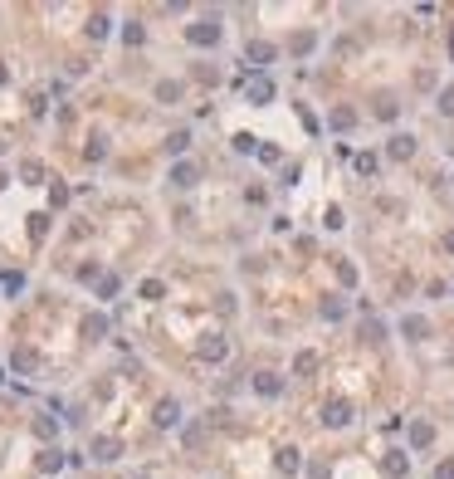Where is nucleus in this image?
Returning a JSON list of instances; mask_svg holds the SVG:
<instances>
[{
    "label": "nucleus",
    "instance_id": "obj_2",
    "mask_svg": "<svg viewBox=\"0 0 454 479\" xmlns=\"http://www.w3.org/2000/svg\"><path fill=\"white\" fill-rule=\"evenodd\" d=\"M196 357H200V362H225V357H230V343H225L220 333H210V338L196 343Z\"/></svg>",
    "mask_w": 454,
    "mask_h": 479
},
{
    "label": "nucleus",
    "instance_id": "obj_26",
    "mask_svg": "<svg viewBox=\"0 0 454 479\" xmlns=\"http://www.w3.org/2000/svg\"><path fill=\"white\" fill-rule=\"evenodd\" d=\"M357 172H362V176H371V172H376V156H371V152H362V156H357Z\"/></svg>",
    "mask_w": 454,
    "mask_h": 479
},
{
    "label": "nucleus",
    "instance_id": "obj_17",
    "mask_svg": "<svg viewBox=\"0 0 454 479\" xmlns=\"http://www.w3.org/2000/svg\"><path fill=\"white\" fill-rule=\"evenodd\" d=\"M401 328H406V338H425V333H430V323H425V318H415V313L406 318V323H401Z\"/></svg>",
    "mask_w": 454,
    "mask_h": 479
},
{
    "label": "nucleus",
    "instance_id": "obj_22",
    "mask_svg": "<svg viewBox=\"0 0 454 479\" xmlns=\"http://www.w3.org/2000/svg\"><path fill=\"white\" fill-rule=\"evenodd\" d=\"M83 333H88V338H103V333H107V318H98V313H93L88 323H83Z\"/></svg>",
    "mask_w": 454,
    "mask_h": 479
},
{
    "label": "nucleus",
    "instance_id": "obj_8",
    "mask_svg": "<svg viewBox=\"0 0 454 479\" xmlns=\"http://www.w3.org/2000/svg\"><path fill=\"white\" fill-rule=\"evenodd\" d=\"M391 156H395V162H411V156H415V137L395 132V137H391Z\"/></svg>",
    "mask_w": 454,
    "mask_h": 479
},
{
    "label": "nucleus",
    "instance_id": "obj_7",
    "mask_svg": "<svg viewBox=\"0 0 454 479\" xmlns=\"http://www.w3.org/2000/svg\"><path fill=\"white\" fill-rule=\"evenodd\" d=\"M254 391H259V396H283V377H274V371H259V377H254Z\"/></svg>",
    "mask_w": 454,
    "mask_h": 479
},
{
    "label": "nucleus",
    "instance_id": "obj_5",
    "mask_svg": "<svg viewBox=\"0 0 454 479\" xmlns=\"http://www.w3.org/2000/svg\"><path fill=\"white\" fill-rule=\"evenodd\" d=\"M123 455V440L118 436H98L93 440V460H118Z\"/></svg>",
    "mask_w": 454,
    "mask_h": 479
},
{
    "label": "nucleus",
    "instance_id": "obj_3",
    "mask_svg": "<svg viewBox=\"0 0 454 479\" xmlns=\"http://www.w3.org/2000/svg\"><path fill=\"white\" fill-rule=\"evenodd\" d=\"M322 425H332V431H337V425H352V406L347 401H327L322 406Z\"/></svg>",
    "mask_w": 454,
    "mask_h": 479
},
{
    "label": "nucleus",
    "instance_id": "obj_12",
    "mask_svg": "<svg viewBox=\"0 0 454 479\" xmlns=\"http://www.w3.org/2000/svg\"><path fill=\"white\" fill-rule=\"evenodd\" d=\"M152 420H156V425H176V420H181V406H176V401H161Z\"/></svg>",
    "mask_w": 454,
    "mask_h": 479
},
{
    "label": "nucleus",
    "instance_id": "obj_13",
    "mask_svg": "<svg viewBox=\"0 0 454 479\" xmlns=\"http://www.w3.org/2000/svg\"><path fill=\"white\" fill-rule=\"evenodd\" d=\"M196 176H200V172H196L191 162H176V167H172V181H176V186H196Z\"/></svg>",
    "mask_w": 454,
    "mask_h": 479
},
{
    "label": "nucleus",
    "instance_id": "obj_20",
    "mask_svg": "<svg viewBox=\"0 0 454 479\" xmlns=\"http://www.w3.org/2000/svg\"><path fill=\"white\" fill-rule=\"evenodd\" d=\"M112 294H118V274H103L98 279V298H112Z\"/></svg>",
    "mask_w": 454,
    "mask_h": 479
},
{
    "label": "nucleus",
    "instance_id": "obj_19",
    "mask_svg": "<svg viewBox=\"0 0 454 479\" xmlns=\"http://www.w3.org/2000/svg\"><path fill=\"white\" fill-rule=\"evenodd\" d=\"M107 30H112V20H107V15H93V20H88V34H93V39H103Z\"/></svg>",
    "mask_w": 454,
    "mask_h": 479
},
{
    "label": "nucleus",
    "instance_id": "obj_31",
    "mask_svg": "<svg viewBox=\"0 0 454 479\" xmlns=\"http://www.w3.org/2000/svg\"><path fill=\"white\" fill-rule=\"evenodd\" d=\"M337 279H342V284L352 289V284H357V269H352V264H337Z\"/></svg>",
    "mask_w": 454,
    "mask_h": 479
},
{
    "label": "nucleus",
    "instance_id": "obj_1",
    "mask_svg": "<svg viewBox=\"0 0 454 479\" xmlns=\"http://www.w3.org/2000/svg\"><path fill=\"white\" fill-rule=\"evenodd\" d=\"M186 39H191L196 49H210V44H220V20H215V15H205V20L186 25Z\"/></svg>",
    "mask_w": 454,
    "mask_h": 479
},
{
    "label": "nucleus",
    "instance_id": "obj_29",
    "mask_svg": "<svg viewBox=\"0 0 454 479\" xmlns=\"http://www.w3.org/2000/svg\"><path fill=\"white\" fill-rule=\"evenodd\" d=\"M440 113H444V118H454V88H444V93H440Z\"/></svg>",
    "mask_w": 454,
    "mask_h": 479
},
{
    "label": "nucleus",
    "instance_id": "obj_15",
    "mask_svg": "<svg viewBox=\"0 0 454 479\" xmlns=\"http://www.w3.org/2000/svg\"><path fill=\"white\" fill-rule=\"evenodd\" d=\"M249 98H254V103H269V98H274V83H269V79H254V83H249Z\"/></svg>",
    "mask_w": 454,
    "mask_h": 479
},
{
    "label": "nucleus",
    "instance_id": "obj_27",
    "mask_svg": "<svg viewBox=\"0 0 454 479\" xmlns=\"http://www.w3.org/2000/svg\"><path fill=\"white\" fill-rule=\"evenodd\" d=\"M34 436H39V440H49V436H54V420H49V416H39V420H34Z\"/></svg>",
    "mask_w": 454,
    "mask_h": 479
},
{
    "label": "nucleus",
    "instance_id": "obj_16",
    "mask_svg": "<svg viewBox=\"0 0 454 479\" xmlns=\"http://www.w3.org/2000/svg\"><path fill=\"white\" fill-rule=\"evenodd\" d=\"M352 123H357L352 108H337V113H332V128H337V132H352Z\"/></svg>",
    "mask_w": 454,
    "mask_h": 479
},
{
    "label": "nucleus",
    "instance_id": "obj_21",
    "mask_svg": "<svg viewBox=\"0 0 454 479\" xmlns=\"http://www.w3.org/2000/svg\"><path fill=\"white\" fill-rule=\"evenodd\" d=\"M342 313H347L342 298H322V318H342Z\"/></svg>",
    "mask_w": 454,
    "mask_h": 479
},
{
    "label": "nucleus",
    "instance_id": "obj_28",
    "mask_svg": "<svg viewBox=\"0 0 454 479\" xmlns=\"http://www.w3.org/2000/svg\"><path fill=\"white\" fill-rule=\"evenodd\" d=\"M59 465H64V455H59V450H49V455L39 460V469H49V474H54V469H59Z\"/></svg>",
    "mask_w": 454,
    "mask_h": 479
},
{
    "label": "nucleus",
    "instance_id": "obj_9",
    "mask_svg": "<svg viewBox=\"0 0 454 479\" xmlns=\"http://www.w3.org/2000/svg\"><path fill=\"white\" fill-rule=\"evenodd\" d=\"M249 64H274V44L269 39H249Z\"/></svg>",
    "mask_w": 454,
    "mask_h": 479
},
{
    "label": "nucleus",
    "instance_id": "obj_11",
    "mask_svg": "<svg viewBox=\"0 0 454 479\" xmlns=\"http://www.w3.org/2000/svg\"><path fill=\"white\" fill-rule=\"evenodd\" d=\"M303 469V455L289 445V450H278V474H298Z\"/></svg>",
    "mask_w": 454,
    "mask_h": 479
},
{
    "label": "nucleus",
    "instance_id": "obj_32",
    "mask_svg": "<svg viewBox=\"0 0 454 479\" xmlns=\"http://www.w3.org/2000/svg\"><path fill=\"white\" fill-rule=\"evenodd\" d=\"M435 479H454V460H444V465L435 469Z\"/></svg>",
    "mask_w": 454,
    "mask_h": 479
},
{
    "label": "nucleus",
    "instance_id": "obj_30",
    "mask_svg": "<svg viewBox=\"0 0 454 479\" xmlns=\"http://www.w3.org/2000/svg\"><path fill=\"white\" fill-rule=\"evenodd\" d=\"M20 176H25V181H39V176H44V167H39V162H25V167H20Z\"/></svg>",
    "mask_w": 454,
    "mask_h": 479
},
{
    "label": "nucleus",
    "instance_id": "obj_10",
    "mask_svg": "<svg viewBox=\"0 0 454 479\" xmlns=\"http://www.w3.org/2000/svg\"><path fill=\"white\" fill-rule=\"evenodd\" d=\"M430 440H435V425H430V420H415V425H411V445H415V450H425Z\"/></svg>",
    "mask_w": 454,
    "mask_h": 479
},
{
    "label": "nucleus",
    "instance_id": "obj_33",
    "mask_svg": "<svg viewBox=\"0 0 454 479\" xmlns=\"http://www.w3.org/2000/svg\"><path fill=\"white\" fill-rule=\"evenodd\" d=\"M0 83H6V69H0Z\"/></svg>",
    "mask_w": 454,
    "mask_h": 479
},
{
    "label": "nucleus",
    "instance_id": "obj_14",
    "mask_svg": "<svg viewBox=\"0 0 454 479\" xmlns=\"http://www.w3.org/2000/svg\"><path fill=\"white\" fill-rule=\"evenodd\" d=\"M10 367H15V371H34V367H39V352H30V347H20V352L10 357Z\"/></svg>",
    "mask_w": 454,
    "mask_h": 479
},
{
    "label": "nucleus",
    "instance_id": "obj_18",
    "mask_svg": "<svg viewBox=\"0 0 454 479\" xmlns=\"http://www.w3.org/2000/svg\"><path fill=\"white\" fill-rule=\"evenodd\" d=\"M156 98H161V103H176V98H181V83H172V79L156 83Z\"/></svg>",
    "mask_w": 454,
    "mask_h": 479
},
{
    "label": "nucleus",
    "instance_id": "obj_4",
    "mask_svg": "<svg viewBox=\"0 0 454 479\" xmlns=\"http://www.w3.org/2000/svg\"><path fill=\"white\" fill-rule=\"evenodd\" d=\"M381 474H386V479H406V474H411V460H406L401 450H391V455L381 460Z\"/></svg>",
    "mask_w": 454,
    "mask_h": 479
},
{
    "label": "nucleus",
    "instance_id": "obj_25",
    "mask_svg": "<svg viewBox=\"0 0 454 479\" xmlns=\"http://www.w3.org/2000/svg\"><path fill=\"white\" fill-rule=\"evenodd\" d=\"M362 338H367V343H376V338H386V328H381L376 318H371V323H362Z\"/></svg>",
    "mask_w": 454,
    "mask_h": 479
},
{
    "label": "nucleus",
    "instance_id": "obj_6",
    "mask_svg": "<svg viewBox=\"0 0 454 479\" xmlns=\"http://www.w3.org/2000/svg\"><path fill=\"white\" fill-rule=\"evenodd\" d=\"M318 367H322V357H318L313 347H303V352L293 357V371H298V377H313V371H318Z\"/></svg>",
    "mask_w": 454,
    "mask_h": 479
},
{
    "label": "nucleus",
    "instance_id": "obj_23",
    "mask_svg": "<svg viewBox=\"0 0 454 479\" xmlns=\"http://www.w3.org/2000/svg\"><path fill=\"white\" fill-rule=\"evenodd\" d=\"M191 147V132H172V137H166V152H186Z\"/></svg>",
    "mask_w": 454,
    "mask_h": 479
},
{
    "label": "nucleus",
    "instance_id": "obj_24",
    "mask_svg": "<svg viewBox=\"0 0 454 479\" xmlns=\"http://www.w3.org/2000/svg\"><path fill=\"white\" fill-rule=\"evenodd\" d=\"M395 113H401V108H395V103H391V98H381V103H376V118H381V123H391Z\"/></svg>",
    "mask_w": 454,
    "mask_h": 479
}]
</instances>
